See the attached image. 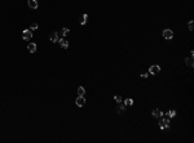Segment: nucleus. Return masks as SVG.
Masks as SVG:
<instances>
[{"label": "nucleus", "instance_id": "5", "mask_svg": "<svg viewBox=\"0 0 194 143\" xmlns=\"http://www.w3.org/2000/svg\"><path fill=\"white\" fill-rule=\"evenodd\" d=\"M27 4H29V7L31 8V9H38V7H39L38 0H29Z\"/></svg>", "mask_w": 194, "mask_h": 143}, {"label": "nucleus", "instance_id": "8", "mask_svg": "<svg viewBox=\"0 0 194 143\" xmlns=\"http://www.w3.org/2000/svg\"><path fill=\"white\" fill-rule=\"evenodd\" d=\"M58 43L61 44V48H64V49L69 48V41H67V40H65V39H58Z\"/></svg>", "mask_w": 194, "mask_h": 143}, {"label": "nucleus", "instance_id": "14", "mask_svg": "<svg viewBox=\"0 0 194 143\" xmlns=\"http://www.w3.org/2000/svg\"><path fill=\"white\" fill-rule=\"evenodd\" d=\"M124 105H127V106H132V105H133V101L131 99V98H128V99H126V101H124Z\"/></svg>", "mask_w": 194, "mask_h": 143}, {"label": "nucleus", "instance_id": "3", "mask_svg": "<svg viewBox=\"0 0 194 143\" xmlns=\"http://www.w3.org/2000/svg\"><path fill=\"white\" fill-rule=\"evenodd\" d=\"M22 38H23L25 40H31V38H33L31 30H23L22 31Z\"/></svg>", "mask_w": 194, "mask_h": 143}, {"label": "nucleus", "instance_id": "21", "mask_svg": "<svg viewBox=\"0 0 194 143\" xmlns=\"http://www.w3.org/2000/svg\"><path fill=\"white\" fill-rule=\"evenodd\" d=\"M148 75H149L148 72H144V74H141V77H145V79H146V77H148Z\"/></svg>", "mask_w": 194, "mask_h": 143}, {"label": "nucleus", "instance_id": "12", "mask_svg": "<svg viewBox=\"0 0 194 143\" xmlns=\"http://www.w3.org/2000/svg\"><path fill=\"white\" fill-rule=\"evenodd\" d=\"M49 40H51L52 43H56V41H58V34L57 32H53L51 36H49Z\"/></svg>", "mask_w": 194, "mask_h": 143}, {"label": "nucleus", "instance_id": "13", "mask_svg": "<svg viewBox=\"0 0 194 143\" xmlns=\"http://www.w3.org/2000/svg\"><path fill=\"white\" fill-rule=\"evenodd\" d=\"M78 94H79V95H84V94H85V89H84L83 86H79V88H78Z\"/></svg>", "mask_w": 194, "mask_h": 143}, {"label": "nucleus", "instance_id": "15", "mask_svg": "<svg viewBox=\"0 0 194 143\" xmlns=\"http://www.w3.org/2000/svg\"><path fill=\"white\" fill-rule=\"evenodd\" d=\"M167 116H168L170 119H171V117H173V116H176V111H175V110H171L170 112H168V115H167Z\"/></svg>", "mask_w": 194, "mask_h": 143}, {"label": "nucleus", "instance_id": "20", "mask_svg": "<svg viewBox=\"0 0 194 143\" xmlns=\"http://www.w3.org/2000/svg\"><path fill=\"white\" fill-rule=\"evenodd\" d=\"M189 31H193V21H189Z\"/></svg>", "mask_w": 194, "mask_h": 143}, {"label": "nucleus", "instance_id": "4", "mask_svg": "<svg viewBox=\"0 0 194 143\" xmlns=\"http://www.w3.org/2000/svg\"><path fill=\"white\" fill-rule=\"evenodd\" d=\"M159 126H160V129H167V128H170V121H167L166 119H160Z\"/></svg>", "mask_w": 194, "mask_h": 143}, {"label": "nucleus", "instance_id": "19", "mask_svg": "<svg viewBox=\"0 0 194 143\" xmlns=\"http://www.w3.org/2000/svg\"><path fill=\"white\" fill-rule=\"evenodd\" d=\"M36 29H38V23H35V22H34V23L31 25V27H30V30H36Z\"/></svg>", "mask_w": 194, "mask_h": 143}, {"label": "nucleus", "instance_id": "16", "mask_svg": "<svg viewBox=\"0 0 194 143\" xmlns=\"http://www.w3.org/2000/svg\"><path fill=\"white\" fill-rule=\"evenodd\" d=\"M69 31L70 30L67 29V27H64V29H62V36H66V35L69 34Z\"/></svg>", "mask_w": 194, "mask_h": 143}, {"label": "nucleus", "instance_id": "1", "mask_svg": "<svg viewBox=\"0 0 194 143\" xmlns=\"http://www.w3.org/2000/svg\"><path fill=\"white\" fill-rule=\"evenodd\" d=\"M163 38H164L166 40H171V39L173 38V31L170 30V29L163 30Z\"/></svg>", "mask_w": 194, "mask_h": 143}, {"label": "nucleus", "instance_id": "11", "mask_svg": "<svg viewBox=\"0 0 194 143\" xmlns=\"http://www.w3.org/2000/svg\"><path fill=\"white\" fill-rule=\"evenodd\" d=\"M27 49H29L30 53H35V52H36V44H35V43H30L29 45H27Z\"/></svg>", "mask_w": 194, "mask_h": 143}, {"label": "nucleus", "instance_id": "17", "mask_svg": "<svg viewBox=\"0 0 194 143\" xmlns=\"http://www.w3.org/2000/svg\"><path fill=\"white\" fill-rule=\"evenodd\" d=\"M114 99H115L116 103H122V97H120V95H115Z\"/></svg>", "mask_w": 194, "mask_h": 143}, {"label": "nucleus", "instance_id": "9", "mask_svg": "<svg viewBox=\"0 0 194 143\" xmlns=\"http://www.w3.org/2000/svg\"><path fill=\"white\" fill-rule=\"evenodd\" d=\"M87 19H88V14H85V13H84V14L80 16V18H79V23L83 26V25L87 23Z\"/></svg>", "mask_w": 194, "mask_h": 143}, {"label": "nucleus", "instance_id": "10", "mask_svg": "<svg viewBox=\"0 0 194 143\" xmlns=\"http://www.w3.org/2000/svg\"><path fill=\"white\" fill-rule=\"evenodd\" d=\"M151 115L154 116V117H157V119H160L162 116H163V112H162L160 110H154V111L151 112Z\"/></svg>", "mask_w": 194, "mask_h": 143}, {"label": "nucleus", "instance_id": "7", "mask_svg": "<svg viewBox=\"0 0 194 143\" xmlns=\"http://www.w3.org/2000/svg\"><path fill=\"white\" fill-rule=\"evenodd\" d=\"M194 56H190V57H186L185 58V63H186L188 67H193L194 66V59H193Z\"/></svg>", "mask_w": 194, "mask_h": 143}, {"label": "nucleus", "instance_id": "2", "mask_svg": "<svg viewBox=\"0 0 194 143\" xmlns=\"http://www.w3.org/2000/svg\"><path fill=\"white\" fill-rule=\"evenodd\" d=\"M149 72H150L151 75H157L160 72V67L158 65H154V66H150V68H149Z\"/></svg>", "mask_w": 194, "mask_h": 143}, {"label": "nucleus", "instance_id": "6", "mask_svg": "<svg viewBox=\"0 0 194 143\" xmlns=\"http://www.w3.org/2000/svg\"><path fill=\"white\" fill-rule=\"evenodd\" d=\"M75 103L78 105L79 107H82V106H84V103H85V99H84V95H79L78 98H76V101H75Z\"/></svg>", "mask_w": 194, "mask_h": 143}, {"label": "nucleus", "instance_id": "18", "mask_svg": "<svg viewBox=\"0 0 194 143\" xmlns=\"http://www.w3.org/2000/svg\"><path fill=\"white\" fill-rule=\"evenodd\" d=\"M124 111V105H119V107H118V114H122Z\"/></svg>", "mask_w": 194, "mask_h": 143}]
</instances>
